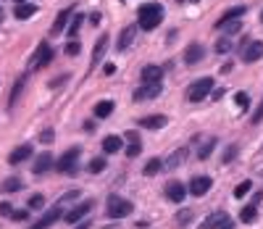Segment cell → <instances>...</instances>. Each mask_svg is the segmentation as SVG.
Instances as JSON below:
<instances>
[{"mask_svg": "<svg viewBox=\"0 0 263 229\" xmlns=\"http://www.w3.org/2000/svg\"><path fill=\"white\" fill-rule=\"evenodd\" d=\"M203 56H205V48L200 42H192V45H187V50H184V64L195 66V64L203 61Z\"/></svg>", "mask_w": 263, "mask_h": 229, "instance_id": "9c48e42d", "label": "cell"}, {"mask_svg": "<svg viewBox=\"0 0 263 229\" xmlns=\"http://www.w3.org/2000/svg\"><path fill=\"white\" fill-rule=\"evenodd\" d=\"M137 32H140V27H127V29H121V34H119V40H116V48L119 50H127L132 42H134V37H137Z\"/></svg>", "mask_w": 263, "mask_h": 229, "instance_id": "4fadbf2b", "label": "cell"}, {"mask_svg": "<svg viewBox=\"0 0 263 229\" xmlns=\"http://www.w3.org/2000/svg\"><path fill=\"white\" fill-rule=\"evenodd\" d=\"M140 150H142V142H132L129 148H127V156L129 158H137V156H140Z\"/></svg>", "mask_w": 263, "mask_h": 229, "instance_id": "ab89813d", "label": "cell"}, {"mask_svg": "<svg viewBox=\"0 0 263 229\" xmlns=\"http://www.w3.org/2000/svg\"><path fill=\"white\" fill-rule=\"evenodd\" d=\"M229 50H231V40H229V37H221V40L216 42V53H221V56H227Z\"/></svg>", "mask_w": 263, "mask_h": 229, "instance_id": "e575fe53", "label": "cell"}, {"mask_svg": "<svg viewBox=\"0 0 263 229\" xmlns=\"http://www.w3.org/2000/svg\"><path fill=\"white\" fill-rule=\"evenodd\" d=\"M211 90H213V79H211V76L195 79V82H192V85L187 87V100H190V103H200L203 98L211 95Z\"/></svg>", "mask_w": 263, "mask_h": 229, "instance_id": "7a4b0ae2", "label": "cell"}, {"mask_svg": "<svg viewBox=\"0 0 263 229\" xmlns=\"http://www.w3.org/2000/svg\"><path fill=\"white\" fill-rule=\"evenodd\" d=\"M53 140H56V132H53V129H42V134H40V142L50 145Z\"/></svg>", "mask_w": 263, "mask_h": 229, "instance_id": "b9f144b4", "label": "cell"}, {"mask_svg": "<svg viewBox=\"0 0 263 229\" xmlns=\"http://www.w3.org/2000/svg\"><path fill=\"white\" fill-rule=\"evenodd\" d=\"M245 13H247V8H245V5H234V8H229V11L224 13V16H221L219 21H216V24H221V21H231V19H242Z\"/></svg>", "mask_w": 263, "mask_h": 229, "instance_id": "484cf974", "label": "cell"}, {"mask_svg": "<svg viewBox=\"0 0 263 229\" xmlns=\"http://www.w3.org/2000/svg\"><path fill=\"white\" fill-rule=\"evenodd\" d=\"M253 124H261V121H263V100H261V105H258V108H255V113H253Z\"/></svg>", "mask_w": 263, "mask_h": 229, "instance_id": "7bdbcfd3", "label": "cell"}, {"mask_svg": "<svg viewBox=\"0 0 263 229\" xmlns=\"http://www.w3.org/2000/svg\"><path fill=\"white\" fill-rule=\"evenodd\" d=\"M166 116L164 113H156V116H145V119H140V127L142 129H161V127H166Z\"/></svg>", "mask_w": 263, "mask_h": 229, "instance_id": "e0dca14e", "label": "cell"}, {"mask_svg": "<svg viewBox=\"0 0 263 229\" xmlns=\"http://www.w3.org/2000/svg\"><path fill=\"white\" fill-rule=\"evenodd\" d=\"M164 169V161H161V158H150L148 164H145V169H142V174L145 177H156V174Z\"/></svg>", "mask_w": 263, "mask_h": 229, "instance_id": "83f0119b", "label": "cell"}, {"mask_svg": "<svg viewBox=\"0 0 263 229\" xmlns=\"http://www.w3.org/2000/svg\"><path fill=\"white\" fill-rule=\"evenodd\" d=\"M239 19H231V21H221V24H216V29H224L227 34H237L239 32Z\"/></svg>", "mask_w": 263, "mask_h": 229, "instance_id": "f546056e", "label": "cell"}, {"mask_svg": "<svg viewBox=\"0 0 263 229\" xmlns=\"http://www.w3.org/2000/svg\"><path fill=\"white\" fill-rule=\"evenodd\" d=\"M184 158H187V148H182V150H174V156L168 158V161H166L164 166H166V169H176V166H179V164L184 161Z\"/></svg>", "mask_w": 263, "mask_h": 229, "instance_id": "f1b7e54d", "label": "cell"}, {"mask_svg": "<svg viewBox=\"0 0 263 229\" xmlns=\"http://www.w3.org/2000/svg\"><path fill=\"white\" fill-rule=\"evenodd\" d=\"M164 93V82H145L142 87L134 90V95H132V100L140 103V100H153V98H158Z\"/></svg>", "mask_w": 263, "mask_h": 229, "instance_id": "277c9868", "label": "cell"}, {"mask_svg": "<svg viewBox=\"0 0 263 229\" xmlns=\"http://www.w3.org/2000/svg\"><path fill=\"white\" fill-rule=\"evenodd\" d=\"M105 169V158H95V161H90V171L92 174H98V171H103Z\"/></svg>", "mask_w": 263, "mask_h": 229, "instance_id": "f35d334b", "label": "cell"}, {"mask_svg": "<svg viewBox=\"0 0 263 229\" xmlns=\"http://www.w3.org/2000/svg\"><path fill=\"white\" fill-rule=\"evenodd\" d=\"M64 53H66V56H71V58H74V56H79V42L71 40V42L66 45V50H64Z\"/></svg>", "mask_w": 263, "mask_h": 229, "instance_id": "60d3db41", "label": "cell"}, {"mask_svg": "<svg viewBox=\"0 0 263 229\" xmlns=\"http://www.w3.org/2000/svg\"><path fill=\"white\" fill-rule=\"evenodd\" d=\"M61 216H64V208H61V205H56V208H50V211L45 213V216H42L40 221H37V224H32L29 229H48V227L56 224V221H58Z\"/></svg>", "mask_w": 263, "mask_h": 229, "instance_id": "30bf717a", "label": "cell"}, {"mask_svg": "<svg viewBox=\"0 0 263 229\" xmlns=\"http://www.w3.org/2000/svg\"><path fill=\"white\" fill-rule=\"evenodd\" d=\"M142 82H164V71L158 66H145L142 68Z\"/></svg>", "mask_w": 263, "mask_h": 229, "instance_id": "cb8c5ba5", "label": "cell"}, {"mask_svg": "<svg viewBox=\"0 0 263 229\" xmlns=\"http://www.w3.org/2000/svg\"><path fill=\"white\" fill-rule=\"evenodd\" d=\"M21 187H24V182H21L19 177H11V179L3 182V193H19Z\"/></svg>", "mask_w": 263, "mask_h": 229, "instance_id": "4dcf8cb0", "label": "cell"}, {"mask_svg": "<svg viewBox=\"0 0 263 229\" xmlns=\"http://www.w3.org/2000/svg\"><path fill=\"white\" fill-rule=\"evenodd\" d=\"M24 85H27V74H21V76H19V82H16V85H13V90H11V98H8V108H13V105L19 103L21 93H24Z\"/></svg>", "mask_w": 263, "mask_h": 229, "instance_id": "ffe728a7", "label": "cell"}, {"mask_svg": "<svg viewBox=\"0 0 263 229\" xmlns=\"http://www.w3.org/2000/svg\"><path fill=\"white\" fill-rule=\"evenodd\" d=\"M253 190V182L250 179H245V182H239V185L234 187V197H245L247 193Z\"/></svg>", "mask_w": 263, "mask_h": 229, "instance_id": "d6a6232c", "label": "cell"}, {"mask_svg": "<svg viewBox=\"0 0 263 229\" xmlns=\"http://www.w3.org/2000/svg\"><path fill=\"white\" fill-rule=\"evenodd\" d=\"M237 145H229V148L227 150H224V158H221V164H231V161H234V156H237Z\"/></svg>", "mask_w": 263, "mask_h": 229, "instance_id": "d590c367", "label": "cell"}, {"mask_svg": "<svg viewBox=\"0 0 263 229\" xmlns=\"http://www.w3.org/2000/svg\"><path fill=\"white\" fill-rule=\"evenodd\" d=\"M124 140H129V142H140V134H137V132H127V134H124Z\"/></svg>", "mask_w": 263, "mask_h": 229, "instance_id": "7dc6e473", "label": "cell"}, {"mask_svg": "<svg viewBox=\"0 0 263 229\" xmlns=\"http://www.w3.org/2000/svg\"><path fill=\"white\" fill-rule=\"evenodd\" d=\"M132 211H134V205H132L129 200L116 197V195L108 197V216H111V219H124V216H129Z\"/></svg>", "mask_w": 263, "mask_h": 229, "instance_id": "3957f363", "label": "cell"}, {"mask_svg": "<svg viewBox=\"0 0 263 229\" xmlns=\"http://www.w3.org/2000/svg\"><path fill=\"white\" fill-rule=\"evenodd\" d=\"M255 219H258V205H255V203L245 205V208L239 211V221H245V224H253Z\"/></svg>", "mask_w": 263, "mask_h": 229, "instance_id": "d4e9b609", "label": "cell"}, {"mask_svg": "<svg viewBox=\"0 0 263 229\" xmlns=\"http://www.w3.org/2000/svg\"><path fill=\"white\" fill-rule=\"evenodd\" d=\"M34 13H37V5H32V3H19L16 11H13V16L24 21V19H32Z\"/></svg>", "mask_w": 263, "mask_h": 229, "instance_id": "7402d4cb", "label": "cell"}, {"mask_svg": "<svg viewBox=\"0 0 263 229\" xmlns=\"http://www.w3.org/2000/svg\"><path fill=\"white\" fill-rule=\"evenodd\" d=\"M234 103L239 108H247V105H250V98H247V93H234Z\"/></svg>", "mask_w": 263, "mask_h": 229, "instance_id": "8d00e7d4", "label": "cell"}, {"mask_svg": "<svg viewBox=\"0 0 263 229\" xmlns=\"http://www.w3.org/2000/svg\"><path fill=\"white\" fill-rule=\"evenodd\" d=\"M224 219H227V213H224V211H216V213H211V216H208L197 229H219V224H221Z\"/></svg>", "mask_w": 263, "mask_h": 229, "instance_id": "603a6c76", "label": "cell"}, {"mask_svg": "<svg viewBox=\"0 0 263 229\" xmlns=\"http://www.w3.org/2000/svg\"><path fill=\"white\" fill-rule=\"evenodd\" d=\"M137 19H140V29L153 32V29L164 21V5L161 3H145L137 8Z\"/></svg>", "mask_w": 263, "mask_h": 229, "instance_id": "6da1fadb", "label": "cell"}, {"mask_svg": "<svg viewBox=\"0 0 263 229\" xmlns=\"http://www.w3.org/2000/svg\"><path fill=\"white\" fill-rule=\"evenodd\" d=\"M11 216L16 219V221H24V219H29V208L27 211H11Z\"/></svg>", "mask_w": 263, "mask_h": 229, "instance_id": "ee69618b", "label": "cell"}, {"mask_svg": "<svg viewBox=\"0 0 263 229\" xmlns=\"http://www.w3.org/2000/svg\"><path fill=\"white\" fill-rule=\"evenodd\" d=\"M179 3H184V0H179Z\"/></svg>", "mask_w": 263, "mask_h": 229, "instance_id": "9f6ffc18", "label": "cell"}, {"mask_svg": "<svg viewBox=\"0 0 263 229\" xmlns=\"http://www.w3.org/2000/svg\"><path fill=\"white\" fill-rule=\"evenodd\" d=\"M190 219H192V211H182V213H176V224H179V227H187V224H190Z\"/></svg>", "mask_w": 263, "mask_h": 229, "instance_id": "74e56055", "label": "cell"}, {"mask_svg": "<svg viewBox=\"0 0 263 229\" xmlns=\"http://www.w3.org/2000/svg\"><path fill=\"white\" fill-rule=\"evenodd\" d=\"M105 48H108V37L103 34V37H100V40L95 42V50H92V61H90V66H92V68H95V66L100 64V61H103Z\"/></svg>", "mask_w": 263, "mask_h": 229, "instance_id": "2e32d148", "label": "cell"}, {"mask_svg": "<svg viewBox=\"0 0 263 229\" xmlns=\"http://www.w3.org/2000/svg\"><path fill=\"white\" fill-rule=\"evenodd\" d=\"M261 58H263V42L261 40H253V42L242 45V61L245 64H255V61H261Z\"/></svg>", "mask_w": 263, "mask_h": 229, "instance_id": "52a82bcc", "label": "cell"}, {"mask_svg": "<svg viewBox=\"0 0 263 229\" xmlns=\"http://www.w3.org/2000/svg\"><path fill=\"white\" fill-rule=\"evenodd\" d=\"M74 229H90V221H82L79 227H74Z\"/></svg>", "mask_w": 263, "mask_h": 229, "instance_id": "816d5d0a", "label": "cell"}, {"mask_svg": "<svg viewBox=\"0 0 263 229\" xmlns=\"http://www.w3.org/2000/svg\"><path fill=\"white\" fill-rule=\"evenodd\" d=\"M16 3H27V0H16Z\"/></svg>", "mask_w": 263, "mask_h": 229, "instance_id": "f5cc1de1", "label": "cell"}, {"mask_svg": "<svg viewBox=\"0 0 263 229\" xmlns=\"http://www.w3.org/2000/svg\"><path fill=\"white\" fill-rule=\"evenodd\" d=\"M27 158H32V145H29V142L19 145L16 150H11L8 164H11V166H16V164H21V161H27Z\"/></svg>", "mask_w": 263, "mask_h": 229, "instance_id": "9a60e30c", "label": "cell"}, {"mask_svg": "<svg viewBox=\"0 0 263 229\" xmlns=\"http://www.w3.org/2000/svg\"><path fill=\"white\" fill-rule=\"evenodd\" d=\"M211 98H213V100H221V98H224V90H216V93H213Z\"/></svg>", "mask_w": 263, "mask_h": 229, "instance_id": "f907efd6", "label": "cell"}, {"mask_svg": "<svg viewBox=\"0 0 263 229\" xmlns=\"http://www.w3.org/2000/svg\"><path fill=\"white\" fill-rule=\"evenodd\" d=\"M211 187H213V179L211 177H192V182H190V193L195 195V197H203Z\"/></svg>", "mask_w": 263, "mask_h": 229, "instance_id": "ba28073f", "label": "cell"}, {"mask_svg": "<svg viewBox=\"0 0 263 229\" xmlns=\"http://www.w3.org/2000/svg\"><path fill=\"white\" fill-rule=\"evenodd\" d=\"M113 71H116V66H113V64H105V66H103V74H105V76H111Z\"/></svg>", "mask_w": 263, "mask_h": 229, "instance_id": "c3c4849f", "label": "cell"}, {"mask_svg": "<svg viewBox=\"0 0 263 229\" xmlns=\"http://www.w3.org/2000/svg\"><path fill=\"white\" fill-rule=\"evenodd\" d=\"M42 205H45V197H42L40 193H37V195H32V197H29L27 208H29V211H40V208H42Z\"/></svg>", "mask_w": 263, "mask_h": 229, "instance_id": "836d02e7", "label": "cell"}, {"mask_svg": "<svg viewBox=\"0 0 263 229\" xmlns=\"http://www.w3.org/2000/svg\"><path fill=\"white\" fill-rule=\"evenodd\" d=\"M216 145H219V140H216V137H205V142L197 148V158H200V161H205V158H211V153L216 150Z\"/></svg>", "mask_w": 263, "mask_h": 229, "instance_id": "d6986e66", "label": "cell"}, {"mask_svg": "<svg viewBox=\"0 0 263 229\" xmlns=\"http://www.w3.org/2000/svg\"><path fill=\"white\" fill-rule=\"evenodd\" d=\"M53 166H56V158H53L50 153H40V156L34 158L32 171H34V174H45V171H50Z\"/></svg>", "mask_w": 263, "mask_h": 229, "instance_id": "5bb4252c", "label": "cell"}, {"mask_svg": "<svg viewBox=\"0 0 263 229\" xmlns=\"http://www.w3.org/2000/svg\"><path fill=\"white\" fill-rule=\"evenodd\" d=\"M90 211H92V200H84V203H79L76 208H71L66 213V221H68V224H76V221H82Z\"/></svg>", "mask_w": 263, "mask_h": 229, "instance_id": "7c38bea8", "label": "cell"}, {"mask_svg": "<svg viewBox=\"0 0 263 229\" xmlns=\"http://www.w3.org/2000/svg\"><path fill=\"white\" fill-rule=\"evenodd\" d=\"M76 158H79V148H71V150H66L64 156L56 161V169L61 174H71L76 169Z\"/></svg>", "mask_w": 263, "mask_h": 229, "instance_id": "8992f818", "label": "cell"}, {"mask_svg": "<svg viewBox=\"0 0 263 229\" xmlns=\"http://www.w3.org/2000/svg\"><path fill=\"white\" fill-rule=\"evenodd\" d=\"M192 3H197V0H192Z\"/></svg>", "mask_w": 263, "mask_h": 229, "instance_id": "11a10c76", "label": "cell"}, {"mask_svg": "<svg viewBox=\"0 0 263 229\" xmlns=\"http://www.w3.org/2000/svg\"><path fill=\"white\" fill-rule=\"evenodd\" d=\"M261 21H263V13H261Z\"/></svg>", "mask_w": 263, "mask_h": 229, "instance_id": "db71d44e", "label": "cell"}, {"mask_svg": "<svg viewBox=\"0 0 263 229\" xmlns=\"http://www.w3.org/2000/svg\"><path fill=\"white\" fill-rule=\"evenodd\" d=\"M71 11H74V8H64V11L56 16V21H53V34H61V32L66 29L68 19H71Z\"/></svg>", "mask_w": 263, "mask_h": 229, "instance_id": "ac0fdd59", "label": "cell"}, {"mask_svg": "<svg viewBox=\"0 0 263 229\" xmlns=\"http://www.w3.org/2000/svg\"><path fill=\"white\" fill-rule=\"evenodd\" d=\"M82 21H84V16H82V13H76V16L71 19V24H68V37H71V40H74V37H76V32H79V27H82Z\"/></svg>", "mask_w": 263, "mask_h": 229, "instance_id": "1f68e13d", "label": "cell"}, {"mask_svg": "<svg viewBox=\"0 0 263 229\" xmlns=\"http://www.w3.org/2000/svg\"><path fill=\"white\" fill-rule=\"evenodd\" d=\"M184 195H187V187H184L182 182L171 179V182L166 185V197H168L171 203H182V200H184Z\"/></svg>", "mask_w": 263, "mask_h": 229, "instance_id": "8fae6325", "label": "cell"}, {"mask_svg": "<svg viewBox=\"0 0 263 229\" xmlns=\"http://www.w3.org/2000/svg\"><path fill=\"white\" fill-rule=\"evenodd\" d=\"M124 145V137H116V134H108L103 140V153H119Z\"/></svg>", "mask_w": 263, "mask_h": 229, "instance_id": "44dd1931", "label": "cell"}, {"mask_svg": "<svg viewBox=\"0 0 263 229\" xmlns=\"http://www.w3.org/2000/svg\"><path fill=\"white\" fill-rule=\"evenodd\" d=\"M90 21H92V24L98 27V24H100V13H92V16H90Z\"/></svg>", "mask_w": 263, "mask_h": 229, "instance_id": "681fc988", "label": "cell"}, {"mask_svg": "<svg viewBox=\"0 0 263 229\" xmlns=\"http://www.w3.org/2000/svg\"><path fill=\"white\" fill-rule=\"evenodd\" d=\"M13 208H11V203H0V216H8Z\"/></svg>", "mask_w": 263, "mask_h": 229, "instance_id": "f6af8a7d", "label": "cell"}, {"mask_svg": "<svg viewBox=\"0 0 263 229\" xmlns=\"http://www.w3.org/2000/svg\"><path fill=\"white\" fill-rule=\"evenodd\" d=\"M113 113V103L111 100H100L95 105V119H108Z\"/></svg>", "mask_w": 263, "mask_h": 229, "instance_id": "4316f807", "label": "cell"}, {"mask_svg": "<svg viewBox=\"0 0 263 229\" xmlns=\"http://www.w3.org/2000/svg\"><path fill=\"white\" fill-rule=\"evenodd\" d=\"M50 61H53V48L48 42H40L37 50H34V56L29 58V68H45Z\"/></svg>", "mask_w": 263, "mask_h": 229, "instance_id": "5b68a950", "label": "cell"}, {"mask_svg": "<svg viewBox=\"0 0 263 229\" xmlns=\"http://www.w3.org/2000/svg\"><path fill=\"white\" fill-rule=\"evenodd\" d=\"M219 229H234V221H231V219L227 216V219H224L221 224H219Z\"/></svg>", "mask_w": 263, "mask_h": 229, "instance_id": "bcb514c9", "label": "cell"}]
</instances>
